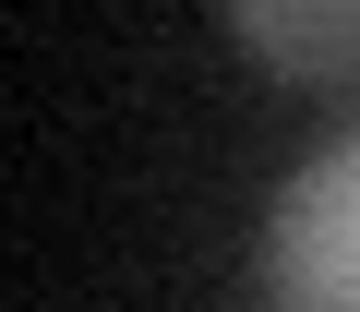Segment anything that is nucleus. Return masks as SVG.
<instances>
[{"mask_svg":"<svg viewBox=\"0 0 360 312\" xmlns=\"http://www.w3.org/2000/svg\"><path fill=\"white\" fill-rule=\"evenodd\" d=\"M264 300L276 312H360V120L312 144L264 216Z\"/></svg>","mask_w":360,"mask_h":312,"instance_id":"1","label":"nucleus"},{"mask_svg":"<svg viewBox=\"0 0 360 312\" xmlns=\"http://www.w3.org/2000/svg\"><path fill=\"white\" fill-rule=\"evenodd\" d=\"M229 37L276 84H360V0H229Z\"/></svg>","mask_w":360,"mask_h":312,"instance_id":"2","label":"nucleus"}]
</instances>
